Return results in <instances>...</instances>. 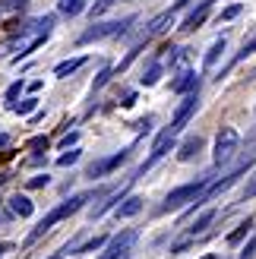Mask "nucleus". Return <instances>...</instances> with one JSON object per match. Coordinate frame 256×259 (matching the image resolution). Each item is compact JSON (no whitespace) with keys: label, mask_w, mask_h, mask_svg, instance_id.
Instances as JSON below:
<instances>
[{"label":"nucleus","mask_w":256,"mask_h":259,"mask_svg":"<svg viewBox=\"0 0 256 259\" xmlns=\"http://www.w3.org/2000/svg\"><path fill=\"white\" fill-rule=\"evenodd\" d=\"M48 184H51V177H48V174H38V177H32V180H29V187H32V190L48 187Z\"/></svg>","instance_id":"obj_35"},{"label":"nucleus","mask_w":256,"mask_h":259,"mask_svg":"<svg viewBox=\"0 0 256 259\" xmlns=\"http://www.w3.org/2000/svg\"><path fill=\"white\" fill-rule=\"evenodd\" d=\"M7 146H10V136H7V133H0V149H7Z\"/></svg>","instance_id":"obj_39"},{"label":"nucleus","mask_w":256,"mask_h":259,"mask_svg":"<svg viewBox=\"0 0 256 259\" xmlns=\"http://www.w3.org/2000/svg\"><path fill=\"white\" fill-rule=\"evenodd\" d=\"M168 25H174V13H171V10H164V13H158L155 19H149V22H146V29H143V35H139V41H149V38H155V35H161V32H168Z\"/></svg>","instance_id":"obj_8"},{"label":"nucleus","mask_w":256,"mask_h":259,"mask_svg":"<svg viewBox=\"0 0 256 259\" xmlns=\"http://www.w3.org/2000/svg\"><path fill=\"white\" fill-rule=\"evenodd\" d=\"M237 146H240V133L234 126H222L219 136H215V167L228 164L237 155Z\"/></svg>","instance_id":"obj_5"},{"label":"nucleus","mask_w":256,"mask_h":259,"mask_svg":"<svg viewBox=\"0 0 256 259\" xmlns=\"http://www.w3.org/2000/svg\"><path fill=\"white\" fill-rule=\"evenodd\" d=\"M19 92H22V79H19V82H13V85L7 89V105H10V108L16 105V98H19Z\"/></svg>","instance_id":"obj_29"},{"label":"nucleus","mask_w":256,"mask_h":259,"mask_svg":"<svg viewBox=\"0 0 256 259\" xmlns=\"http://www.w3.org/2000/svg\"><path fill=\"white\" fill-rule=\"evenodd\" d=\"M199 259H219V256H212V253H206V256H199Z\"/></svg>","instance_id":"obj_41"},{"label":"nucleus","mask_w":256,"mask_h":259,"mask_svg":"<svg viewBox=\"0 0 256 259\" xmlns=\"http://www.w3.org/2000/svg\"><path fill=\"white\" fill-rule=\"evenodd\" d=\"M209 13H212V0H202V4H199V7H196L193 13H190L187 19H184V25H181V32H196L199 25H202V22L209 19Z\"/></svg>","instance_id":"obj_10"},{"label":"nucleus","mask_w":256,"mask_h":259,"mask_svg":"<svg viewBox=\"0 0 256 259\" xmlns=\"http://www.w3.org/2000/svg\"><path fill=\"white\" fill-rule=\"evenodd\" d=\"M111 76H114V70H101V73L95 76V82H92V92H95V89H101V85H105V82L111 79Z\"/></svg>","instance_id":"obj_32"},{"label":"nucleus","mask_w":256,"mask_h":259,"mask_svg":"<svg viewBox=\"0 0 256 259\" xmlns=\"http://www.w3.org/2000/svg\"><path fill=\"white\" fill-rule=\"evenodd\" d=\"M253 196H256V174L247 180V187L240 190V202H247V199H253Z\"/></svg>","instance_id":"obj_28"},{"label":"nucleus","mask_w":256,"mask_h":259,"mask_svg":"<svg viewBox=\"0 0 256 259\" xmlns=\"http://www.w3.org/2000/svg\"><path fill=\"white\" fill-rule=\"evenodd\" d=\"M10 250H13V243H0V259H4V256H7Z\"/></svg>","instance_id":"obj_38"},{"label":"nucleus","mask_w":256,"mask_h":259,"mask_svg":"<svg viewBox=\"0 0 256 259\" xmlns=\"http://www.w3.org/2000/svg\"><path fill=\"white\" fill-rule=\"evenodd\" d=\"M158 79H161V63H149V70H143V76H139L143 85H155Z\"/></svg>","instance_id":"obj_19"},{"label":"nucleus","mask_w":256,"mask_h":259,"mask_svg":"<svg viewBox=\"0 0 256 259\" xmlns=\"http://www.w3.org/2000/svg\"><path fill=\"white\" fill-rule=\"evenodd\" d=\"M139 240V231L136 228H126L123 234H117V237H111V243H108V250L101 253L98 259H126L130 256V247Z\"/></svg>","instance_id":"obj_6"},{"label":"nucleus","mask_w":256,"mask_h":259,"mask_svg":"<svg viewBox=\"0 0 256 259\" xmlns=\"http://www.w3.org/2000/svg\"><path fill=\"white\" fill-rule=\"evenodd\" d=\"M123 199H126V196H123V190H117V193H111V196H108L105 202H101V205H95V209L89 212V218H92V222H95V218H101V215H105V212H111V209L117 212Z\"/></svg>","instance_id":"obj_12"},{"label":"nucleus","mask_w":256,"mask_h":259,"mask_svg":"<svg viewBox=\"0 0 256 259\" xmlns=\"http://www.w3.org/2000/svg\"><path fill=\"white\" fill-rule=\"evenodd\" d=\"M57 10L63 13V16H79V13L86 10V0H57Z\"/></svg>","instance_id":"obj_18"},{"label":"nucleus","mask_w":256,"mask_h":259,"mask_svg":"<svg viewBox=\"0 0 256 259\" xmlns=\"http://www.w3.org/2000/svg\"><path fill=\"white\" fill-rule=\"evenodd\" d=\"M139 212H143V199H139V196H126L114 215H117V218H133V215H139Z\"/></svg>","instance_id":"obj_13"},{"label":"nucleus","mask_w":256,"mask_h":259,"mask_svg":"<svg viewBox=\"0 0 256 259\" xmlns=\"http://www.w3.org/2000/svg\"><path fill=\"white\" fill-rule=\"evenodd\" d=\"M187 57H190V54H187V48H181V51H177V54L171 57V67H184Z\"/></svg>","instance_id":"obj_34"},{"label":"nucleus","mask_w":256,"mask_h":259,"mask_svg":"<svg viewBox=\"0 0 256 259\" xmlns=\"http://www.w3.org/2000/svg\"><path fill=\"white\" fill-rule=\"evenodd\" d=\"M51 259H63V250H60V253H54V256H51Z\"/></svg>","instance_id":"obj_42"},{"label":"nucleus","mask_w":256,"mask_h":259,"mask_svg":"<svg viewBox=\"0 0 256 259\" xmlns=\"http://www.w3.org/2000/svg\"><path fill=\"white\" fill-rule=\"evenodd\" d=\"M120 105H123V108H133V105H136V92H126Z\"/></svg>","instance_id":"obj_36"},{"label":"nucleus","mask_w":256,"mask_h":259,"mask_svg":"<svg viewBox=\"0 0 256 259\" xmlns=\"http://www.w3.org/2000/svg\"><path fill=\"white\" fill-rule=\"evenodd\" d=\"M171 92H177V95H193V92H199V73L184 70V73L171 82Z\"/></svg>","instance_id":"obj_9"},{"label":"nucleus","mask_w":256,"mask_h":259,"mask_svg":"<svg viewBox=\"0 0 256 259\" xmlns=\"http://www.w3.org/2000/svg\"><path fill=\"white\" fill-rule=\"evenodd\" d=\"M240 13H244V4H231V7H225L222 10V16H219V22H231V19H237Z\"/></svg>","instance_id":"obj_23"},{"label":"nucleus","mask_w":256,"mask_h":259,"mask_svg":"<svg viewBox=\"0 0 256 259\" xmlns=\"http://www.w3.org/2000/svg\"><path fill=\"white\" fill-rule=\"evenodd\" d=\"M199 149H202V136H187L184 142H181V146H177V158H181V161H190V158H196V155H199Z\"/></svg>","instance_id":"obj_11"},{"label":"nucleus","mask_w":256,"mask_h":259,"mask_svg":"<svg viewBox=\"0 0 256 259\" xmlns=\"http://www.w3.org/2000/svg\"><path fill=\"white\" fill-rule=\"evenodd\" d=\"M76 139H79V133H70V136H63V142H60V146H63V149H70Z\"/></svg>","instance_id":"obj_37"},{"label":"nucleus","mask_w":256,"mask_h":259,"mask_svg":"<svg viewBox=\"0 0 256 259\" xmlns=\"http://www.w3.org/2000/svg\"><path fill=\"white\" fill-rule=\"evenodd\" d=\"M105 193H108L105 187H98V190H86V193H76V196H70L67 202H60L57 209H51V212L41 218V222H38V225L29 231V237H25V247H29V243H35L38 237H45V234H48V231L54 228L57 222H63V218H70L73 212H79V209H82V205H86L89 199H98V196H105Z\"/></svg>","instance_id":"obj_1"},{"label":"nucleus","mask_w":256,"mask_h":259,"mask_svg":"<svg viewBox=\"0 0 256 259\" xmlns=\"http://www.w3.org/2000/svg\"><path fill=\"white\" fill-rule=\"evenodd\" d=\"M250 225H253L250 218H247V222H240V225L231 231V234H228V243H231V247H237V243H240V240H244V237L250 234Z\"/></svg>","instance_id":"obj_20"},{"label":"nucleus","mask_w":256,"mask_h":259,"mask_svg":"<svg viewBox=\"0 0 256 259\" xmlns=\"http://www.w3.org/2000/svg\"><path fill=\"white\" fill-rule=\"evenodd\" d=\"M139 51H143V48H139V45H136V48L130 51V54H126V57H123V60L117 63V70H114V73H123V70H126V67H130V63H133L136 57H139Z\"/></svg>","instance_id":"obj_27"},{"label":"nucleus","mask_w":256,"mask_h":259,"mask_svg":"<svg viewBox=\"0 0 256 259\" xmlns=\"http://www.w3.org/2000/svg\"><path fill=\"white\" fill-rule=\"evenodd\" d=\"M187 4H190V0H174V7H171V13H174V10H181V7H187Z\"/></svg>","instance_id":"obj_40"},{"label":"nucleus","mask_w":256,"mask_h":259,"mask_svg":"<svg viewBox=\"0 0 256 259\" xmlns=\"http://www.w3.org/2000/svg\"><path fill=\"white\" fill-rule=\"evenodd\" d=\"M79 155H82L79 149H70L67 155H60V158H57V164H60V167H70V164H76V161H79Z\"/></svg>","instance_id":"obj_25"},{"label":"nucleus","mask_w":256,"mask_h":259,"mask_svg":"<svg viewBox=\"0 0 256 259\" xmlns=\"http://www.w3.org/2000/svg\"><path fill=\"white\" fill-rule=\"evenodd\" d=\"M139 16L133 13V16H126V19H117V22H95V25H89V29L76 38L79 45H89V41H101V38H111V35H123V32H130V25L136 22Z\"/></svg>","instance_id":"obj_4"},{"label":"nucleus","mask_w":256,"mask_h":259,"mask_svg":"<svg viewBox=\"0 0 256 259\" xmlns=\"http://www.w3.org/2000/svg\"><path fill=\"white\" fill-rule=\"evenodd\" d=\"M253 256H256V234L247 240V247L240 250V256H237V259H253Z\"/></svg>","instance_id":"obj_30"},{"label":"nucleus","mask_w":256,"mask_h":259,"mask_svg":"<svg viewBox=\"0 0 256 259\" xmlns=\"http://www.w3.org/2000/svg\"><path fill=\"white\" fill-rule=\"evenodd\" d=\"M10 209H13V215L29 218V215L35 212V205H32V199H29V196H19V193H16V196L10 199Z\"/></svg>","instance_id":"obj_14"},{"label":"nucleus","mask_w":256,"mask_h":259,"mask_svg":"<svg viewBox=\"0 0 256 259\" xmlns=\"http://www.w3.org/2000/svg\"><path fill=\"white\" fill-rule=\"evenodd\" d=\"M228 45H225V35L222 38H215V41H212V48L206 51V63H202V67H206V70H212L215 67V63H219V57H222V51H225Z\"/></svg>","instance_id":"obj_16"},{"label":"nucleus","mask_w":256,"mask_h":259,"mask_svg":"<svg viewBox=\"0 0 256 259\" xmlns=\"http://www.w3.org/2000/svg\"><path fill=\"white\" fill-rule=\"evenodd\" d=\"M35 108H38V98H25V101H19V105H13L10 111L13 114H35Z\"/></svg>","instance_id":"obj_24"},{"label":"nucleus","mask_w":256,"mask_h":259,"mask_svg":"<svg viewBox=\"0 0 256 259\" xmlns=\"http://www.w3.org/2000/svg\"><path fill=\"white\" fill-rule=\"evenodd\" d=\"M215 218H219V212H215V209H206V212H202V215H199V218H196V222L190 225L187 231H190V234L196 237V234H202V231H206V228H209V225L215 222Z\"/></svg>","instance_id":"obj_15"},{"label":"nucleus","mask_w":256,"mask_h":259,"mask_svg":"<svg viewBox=\"0 0 256 259\" xmlns=\"http://www.w3.org/2000/svg\"><path fill=\"white\" fill-rule=\"evenodd\" d=\"M51 142H48V136H35V139H29V149H35V152H41V149H48Z\"/></svg>","instance_id":"obj_33"},{"label":"nucleus","mask_w":256,"mask_h":259,"mask_svg":"<svg viewBox=\"0 0 256 259\" xmlns=\"http://www.w3.org/2000/svg\"><path fill=\"white\" fill-rule=\"evenodd\" d=\"M253 51H256V38H250V41H244V48H240V51H237V54L231 57V63H228V70H231V67H237V63H240V60H247V57L253 54Z\"/></svg>","instance_id":"obj_21"},{"label":"nucleus","mask_w":256,"mask_h":259,"mask_svg":"<svg viewBox=\"0 0 256 259\" xmlns=\"http://www.w3.org/2000/svg\"><path fill=\"white\" fill-rule=\"evenodd\" d=\"M114 7V0H95V4H92V10H89V13H92V19L95 16H101V13H108Z\"/></svg>","instance_id":"obj_26"},{"label":"nucleus","mask_w":256,"mask_h":259,"mask_svg":"<svg viewBox=\"0 0 256 259\" xmlns=\"http://www.w3.org/2000/svg\"><path fill=\"white\" fill-rule=\"evenodd\" d=\"M126 158H130V149H120V152H114V155H108V158H98V161H92L86 167V177L89 180H98V177H105V174H111L114 167H120Z\"/></svg>","instance_id":"obj_7"},{"label":"nucleus","mask_w":256,"mask_h":259,"mask_svg":"<svg viewBox=\"0 0 256 259\" xmlns=\"http://www.w3.org/2000/svg\"><path fill=\"white\" fill-rule=\"evenodd\" d=\"M29 0H0V13H7V10H22Z\"/></svg>","instance_id":"obj_31"},{"label":"nucleus","mask_w":256,"mask_h":259,"mask_svg":"<svg viewBox=\"0 0 256 259\" xmlns=\"http://www.w3.org/2000/svg\"><path fill=\"white\" fill-rule=\"evenodd\" d=\"M253 164H256V155H247V158L240 161V164H237V167H234V171L228 174V177L215 180V184L206 190V196H202V199H196V202H193V209H187V215H193V212L199 209V205H206V202H212V199H219L225 190H231V187H234V184H237V180L244 177V174H250V167H253Z\"/></svg>","instance_id":"obj_3"},{"label":"nucleus","mask_w":256,"mask_h":259,"mask_svg":"<svg viewBox=\"0 0 256 259\" xmlns=\"http://www.w3.org/2000/svg\"><path fill=\"white\" fill-rule=\"evenodd\" d=\"M215 184L212 180V174H202V177H196V180H190V184H184V187H177V190H171L168 196H164V202L158 205V215H168V212H177V209H184L187 202H196V199H202L206 196V190Z\"/></svg>","instance_id":"obj_2"},{"label":"nucleus","mask_w":256,"mask_h":259,"mask_svg":"<svg viewBox=\"0 0 256 259\" xmlns=\"http://www.w3.org/2000/svg\"><path fill=\"white\" fill-rule=\"evenodd\" d=\"M105 243H111L108 237H92V240H86V243H79V250L76 253H95V250H101Z\"/></svg>","instance_id":"obj_22"},{"label":"nucleus","mask_w":256,"mask_h":259,"mask_svg":"<svg viewBox=\"0 0 256 259\" xmlns=\"http://www.w3.org/2000/svg\"><path fill=\"white\" fill-rule=\"evenodd\" d=\"M82 63H86V57H73V60H63V63H57V67H54V76H57V79H67V76H70V73H76V70L82 67Z\"/></svg>","instance_id":"obj_17"}]
</instances>
